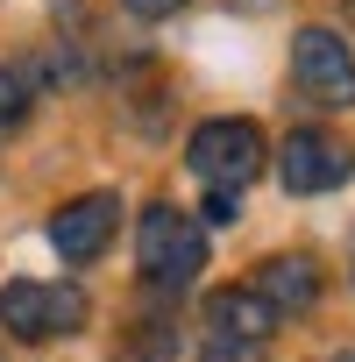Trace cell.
Returning a JSON list of instances; mask_svg holds the SVG:
<instances>
[{"label":"cell","instance_id":"cell-1","mask_svg":"<svg viewBox=\"0 0 355 362\" xmlns=\"http://www.w3.org/2000/svg\"><path fill=\"white\" fill-rule=\"evenodd\" d=\"M135 256H142L149 284L178 291V284H192L206 270V228L192 214H178V206H149L142 228H135Z\"/></svg>","mask_w":355,"mask_h":362},{"label":"cell","instance_id":"cell-2","mask_svg":"<svg viewBox=\"0 0 355 362\" xmlns=\"http://www.w3.org/2000/svg\"><path fill=\"white\" fill-rule=\"evenodd\" d=\"M0 327L15 341H57L86 327V291L78 284H43V277H15L0 291Z\"/></svg>","mask_w":355,"mask_h":362},{"label":"cell","instance_id":"cell-3","mask_svg":"<svg viewBox=\"0 0 355 362\" xmlns=\"http://www.w3.org/2000/svg\"><path fill=\"white\" fill-rule=\"evenodd\" d=\"M192 170L206 177L214 192H242L249 177L263 170V128L256 121H206V128H192Z\"/></svg>","mask_w":355,"mask_h":362},{"label":"cell","instance_id":"cell-4","mask_svg":"<svg viewBox=\"0 0 355 362\" xmlns=\"http://www.w3.org/2000/svg\"><path fill=\"white\" fill-rule=\"evenodd\" d=\"M291 78L313 107H355V57L334 29H298L291 43Z\"/></svg>","mask_w":355,"mask_h":362},{"label":"cell","instance_id":"cell-5","mask_svg":"<svg viewBox=\"0 0 355 362\" xmlns=\"http://www.w3.org/2000/svg\"><path fill=\"white\" fill-rule=\"evenodd\" d=\"M277 177H284V192H334L355 177V149L327 128H298L277 149Z\"/></svg>","mask_w":355,"mask_h":362},{"label":"cell","instance_id":"cell-6","mask_svg":"<svg viewBox=\"0 0 355 362\" xmlns=\"http://www.w3.org/2000/svg\"><path fill=\"white\" fill-rule=\"evenodd\" d=\"M114 228H121V199L114 192H86V199H71V206L50 214V249L64 263H93L114 242Z\"/></svg>","mask_w":355,"mask_h":362},{"label":"cell","instance_id":"cell-7","mask_svg":"<svg viewBox=\"0 0 355 362\" xmlns=\"http://www.w3.org/2000/svg\"><path fill=\"white\" fill-rule=\"evenodd\" d=\"M206 327H214V334H249V341H270L277 305H270L263 291L235 284V291H214V298H206Z\"/></svg>","mask_w":355,"mask_h":362},{"label":"cell","instance_id":"cell-8","mask_svg":"<svg viewBox=\"0 0 355 362\" xmlns=\"http://www.w3.org/2000/svg\"><path fill=\"white\" fill-rule=\"evenodd\" d=\"M256 291H263L277 313H305V305L320 298V270H313L305 256H270V263L256 270Z\"/></svg>","mask_w":355,"mask_h":362},{"label":"cell","instance_id":"cell-9","mask_svg":"<svg viewBox=\"0 0 355 362\" xmlns=\"http://www.w3.org/2000/svg\"><path fill=\"white\" fill-rule=\"evenodd\" d=\"M199 362H270V348H263V341H249V334H214V327H206Z\"/></svg>","mask_w":355,"mask_h":362},{"label":"cell","instance_id":"cell-10","mask_svg":"<svg viewBox=\"0 0 355 362\" xmlns=\"http://www.w3.org/2000/svg\"><path fill=\"white\" fill-rule=\"evenodd\" d=\"M22 114H29V86H22L15 71H0V135L22 128Z\"/></svg>","mask_w":355,"mask_h":362},{"label":"cell","instance_id":"cell-11","mask_svg":"<svg viewBox=\"0 0 355 362\" xmlns=\"http://www.w3.org/2000/svg\"><path fill=\"white\" fill-rule=\"evenodd\" d=\"M121 362H170V334H142V341H135Z\"/></svg>","mask_w":355,"mask_h":362},{"label":"cell","instance_id":"cell-12","mask_svg":"<svg viewBox=\"0 0 355 362\" xmlns=\"http://www.w3.org/2000/svg\"><path fill=\"white\" fill-rule=\"evenodd\" d=\"M206 221L228 228V221H235V192H214V199H206Z\"/></svg>","mask_w":355,"mask_h":362},{"label":"cell","instance_id":"cell-13","mask_svg":"<svg viewBox=\"0 0 355 362\" xmlns=\"http://www.w3.org/2000/svg\"><path fill=\"white\" fill-rule=\"evenodd\" d=\"M128 8H135V15H178L185 0H128Z\"/></svg>","mask_w":355,"mask_h":362},{"label":"cell","instance_id":"cell-14","mask_svg":"<svg viewBox=\"0 0 355 362\" xmlns=\"http://www.w3.org/2000/svg\"><path fill=\"white\" fill-rule=\"evenodd\" d=\"M348 15H355V0H348Z\"/></svg>","mask_w":355,"mask_h":362},{"label":"cell","instance_id":"cell-15","mask_svg":"<svg viewBox=\"0 0 355 362\" xmlns=\"http://www.w3.org/2000/svg\"><path fill=\"white\" fill-rule=\"evenodd\" d=\"M341 362H355V355H341Z\"/></svg>","mask_w":355,"mask_h":362}]
</instances>
